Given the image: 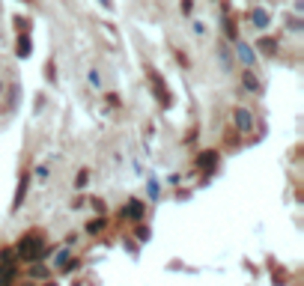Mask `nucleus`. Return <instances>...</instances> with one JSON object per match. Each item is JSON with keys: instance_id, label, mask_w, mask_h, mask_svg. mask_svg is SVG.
Instances as JSON below:
<instances>
[{"instance_id": "nucleus-1", "label": "nucleus", "mask_w": 304, "mask_h": 286, "mask_svg": "<svg viewBox=\"0 0 304 286\" xmlns=\"http://www.w3.org/2000/svg\"><path fill=\"white\" fill-rule=\"evenodd\" d=\"M42 254H45V233L42 230H30V233H24V239H18V248H15L18 259L36 262Z\"/></svg>"}, {"instance_id": "nucleus-2", "label": "nucleus", "mask_w": 304, "mask_h": 286, "mask_svg": "<svg viewBox=\"0 0 304 286\" xmlns=\"http://www.w3.org/2000/svg\"><path fill=\"white\" fill-rule=\"evenodd\" d=\"M18 274V262H15V251L3 248L0 251V286H12Z\"/></svg>"}, {"instance_id": "nucleus-3", "label": "nucleus", "mask_w": 304, "mask_h": 286, "mask_svg": "<svg viewBox=\"0 0 304 286\" xmlns=\"http://www.w3.org/2000/svg\"><path fill=\"white\" fill-rule=\"evenodd\" d=\"M233 120H236V128L241 131V134H251L254 126H257V123H254V113L245 110V107H236V110H233Z\"/></svg>"}, {"instance_id": "nucleus-4", "label": "nucleus", "mask_w": 304, "mask_h": 286, "mask_svg": "<svg viewBox=\"0 0 304 286\" xmlns=\"http://www.w3.org/2000/svg\"><path fill=\"white\" fill-rule=\"evenodd\" d=\"M149 84H152V90H155V98H158V101H161V104H164V107H167V104H170L167 87H164V81H158V75H155V72H152V69H149Z\"/></svg>"}, {"instance_id": "nucleus-5", "label": "nucleus", "mask_w": 304, "mask_h": 286, "mask_svg": "<svg viewBox=\"0 0 304 286\" xmlns=\"http://www.w3.org/2000/svg\"><path fill=\"white\" fill-rule=\"evenodd\" d=\"M215 164H218V152H215V149H209V152H200V155H197V167H200L203 173H212Z\"/></svg>"}, {"instance_id": "nucleus-6", "label": "nucleus", "mask_w": 304, "mask_h": 286, "mask_svg": "<svg viewBox=\"0 0 304 286\" xmlns=\"http://www.w3.org/2000/svg\"><path fill=\"white\" fill-rule=\"evenodd\" d=\"M123 218H132V221H140L143 218V203H137V200H129L126 206H123V212H119Z\"/></svg>"}, {"instance_id": "nucleus-7", "label": "nucleus", "mask_w": 304, "mask_h": 286, "mask_svg": "<svg viewBox=\"0 0 304 286\" xmlns=\"http://www.w3.org/2000/svg\"><path fill=\"white\" fill-rule=\"evenodd\" d=\"M241 84L248 93H260V81L254 78V72H241Z\"/></svg>"}, {"instance_id": "nucleus-8", "label": "nucleus", "mask_w": 304, "mask_h": 286, "mask_svg": "<svg viewBox=\"0 0 304 286\" xmlns=\"http://www.w3.org/2000/svg\"><path fill=\"white\" fill-rule=\"evenodd\" d=\"M15 51H18V57H30V36H27V33L18 39V48H15Z\"/></svg>"}, {"instance_id": "nucleus-9", "label": "nucleus", "mask_w": 304, "mask_h": 286, "mask_svg": "<svg viewBox=\"0 0 304 286\" xmlns=\"http://www.w3.org/2000/svg\"><path fill=\"white\" fill-rule=\"evenodd\" d=\"M254 24H257V27H266V24H269V12H266V9H257V12H254Z\"/></svg>"}, {"instance_id": "nucleus-10", "label": "nucleus", "mask_w": 304, "mask_h": 286, "mask_svg": "<svg viewBox=\"0 0 304 286\" xmlns=\"http://www.w3.org/2000/svg\"><path fill=\"white\" fill-rule=\"evenodd\" d=\"M24 191H27V176L21 179V188H18V194H15V209H18V206L24 203Z\"/></svg>"}, {"instance_id": "nucleus-11", "label": "nucleus", "mask_w": 304, "mask_h": 286, "mask_svg": "<svg viewBox=\"0 0 304 286\" xmlns=\"http://www.w3.org/2000/svg\"><path fill=\"white\" fill-rule=\"evenodd\" d=\"M238 54H241V60H245V63H254V54H251V48H248V45H238Z\"/></svg>"}, {"instance_id": "nucleus-12", "label": "nucleus", "mask_w": 304, "mask_h": 286, "mask_svg": "<svg viewBox=\"0 0 304 286\" xmlns=\"http://www.w3.org/2000/svg\"><path fill=\"white\" fill-rule=\"evenodd\" d=\"M260 48H263L266 54H274V42H271V39H266V42H260Z\"/></svg>"}, {"instance_id": "nucleus-13", "label": "nucleus", "mask_w": 304, "mask_h": 286, "mask_svg": "<svg viewBox=\"0 0 304 286\" xmlns=\"http://www.w3.org/2000/svg\"><path fill=\"white\" fill-rule=\"evenodd\" d=\"M101 226H104V221H101V218H99V221H93V223H90V226H87V230H90V233H99Z\"/></svg>"}, {"instance_id": "nucleus-14", "label": "nucleus", "mask_w": 304, "mask_h": 286, "mask_svg": "<svg viewBox=\"0 0 304 286\" xmlns=\"http://www.w3.org/2000/svg\"><path fill=\"white\" fill-rule=\"evenodd\" d=\"M101 6H110V0H101Z\"/></svg>"}]
</instances>
